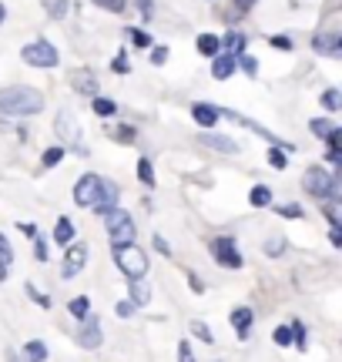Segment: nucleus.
Listing matches in <instances>:
<instances>
[{"label":"nucleus","mask_w":342,"mask_h":362,"mask_svg":"<svg viewBox=\"0 0 342 362\" xmlns=\"http://www.w3.org/2000/svg\"><path fill=\"white\" fill-rule=\"evenodd\" d=\"M44 111V94L27 84H13V88H0V115L11 117H30Z\"/></svg>","instance_id":"obj_1"},{"label":"nucleus","mask_w":342,"mask_h":362,"mask_svg":"<svg viewBox=\"0 0 342 362\" xmlns=\"http://www.w3.org/2000/svg\"><path fill=\"white\" fill-rule=\"evenodd\" d=\"M114 262H118V269L128 275V279H145L148 275V255L145 248H138L134 242H121L114 245Z\"/></svg>","instance_id":"obj_2"},{"label":"nucleus","mask_w":342,"mask_h":362,"mask_svg":"<svg viewBox=\"0 0 342 362\" xmlns=\"http://www.w3.org/2000/svg\"><path fill=\"white\" fill-rule=\"evenodd\" d=\"M54 131H57V138L67 144V148H74L81 158H88L91 151H88V144H84V131H81V121L71 111H57V117H54Z\"/></svg>","instance_id":"obj_3"},{"label":"nucleus","mask_w":342,"mask_h":362,"mask_svg":"<svg viewBox=\"0 0 342 362\" xmlns=\"http://www.w3.org/2000/svg\"><path fill=\"white\" fill-rule=\"evenodd\" d=\"M302 188L309 194H312V198H339V175H329V171L326 168H309L302 175Z\"/></svg>","instance_id":"obj_4"},{"label":"nucleus","mask_w":342,"mask_h":362,"mask_svg":"<svg viewBox=\"0 0 342 362\" xmlns=\"http://www.w3.org/2000/svg\"><path fill=\"white\" fill-rule=\"evenodd\" d=\"M20 61L30 67H57V61H61V54H57V47H54L51 40H30L27 47H20Z\"/></svg>","instance_id":"obj_5"},{"label":"nucleus","mask_w":342,"mask_h":362,"mask_svg":"<svg viewBox=\"0 0 342 362\" xmlns=\"http://www.w3.org/2000/svg\"><path fill=\"white\" fill-rule=\"evenodd\" d=\"M208 248L222 269H242V265H245V259H242V252H238V245H235V235H218V238L208 242Z\"/></svg>","instance_id":"obj_6"},{"label":"nucleus","mask_w":342,"mask_h":362,"mask_svg":"<svg viewBox=\"0 0 342 362\" xmlns=\"http://www.w3.org/2000/svg\"><path fill=\"white\" fill-rule=\"evenodd\" d=\"M105 225H107V235L111 242L121 245V242H134V218L124 211V208H111L105 215Z\"/></svg>","instance_id":"obj_7"},{"label":"nucleus","mask_w":342,"mask_h":362,"mask_svg":"<svg viewBox=\"0 0 342 362\" xmlns=\"http://www.w3.org/2000/svg\"><path fill=\"white\" fill-rule=\"evenodd\" d=\"M84 262H88V245H84V242H71V245H67L64 269H61V275H64V279L81 275V272H84Z\"/></svg>","instance_id":"obj_8"},{"label":"nucleus","mask_w":342,"mask_h":362,"mask_svg":"<svg viewBox=\"0 0 342 362\" xmlns=\"http://www.w3.org/2000/svg\"><path fill=\"white\" fill-rule=\"evenodd\" d=\"M94 211L98 215H107L111 208H118V185L114 181H105L101 178V185H98V194H94Z\"/></svg>","instance_id":"obj_9"},{"label":"nucleus","mask_w":342,"mask_h":362,"mask_svg":"<svg viewBox=\"0 0 342 362\" xmlns=\"http://www.w3.org/2000/svg\"><path fill=\"white\" fill-rule=\"evenodd\" d=\"M101 342H105V329H101V322H98L94 315H88L78 332V346L81 349H98Z\"/></svg>","instance_id":"obj_10"},{"label":"nucleus","mask_w":342,"mask_h":362,"mask_svg":"<svg viewBox=\"0 0 342 362\" xmlns=\"http://www.w3.org/2000/svg\"><path fill=\"white\" fill-rule=\"evenodd\" d=\"M98 185H101V175H84V178H78V185H74V205L91 208L94 194H98Z\"/></svg>","instance_id":"obj_11"},{"label":"nucleus","mask_w":342,"mask_h":362,"mask_svg":"<svg viewBox=\"0 0 342 362\" xmlns=\"http://www.w3.org/2000/svg\"><path fill=\"white\" fill-rule=\"evenodd\" d=\"M312 47H316V54H326V57H332V61H339L342 57V37L339 34H312Z\"/></svg>","instance_id":"obj_12"},{"label":"nucleus","mask_w":342,"mask_h":362,"mask_svg":"<svg viewBox=\"0 0 342 362\" xmlns=\"http://www.w3.org/2000/svg\"><path fill=\"white\" fill-rule=\"evenodd\" d=\"M198 141L205 144V148H211V151H222V155H235L238 151V141L225 138V134H215V131H201Z\"/></svg>","instance_id":"obj_13"},{"label":"nucleus","mask_w":342,"mask_h":362,"mask_svg":"<svg viewBox=\"0 0 342 362\" xmlns=\"http://www.w3.org/2000/svg\"><path fill=\"white\" fill-rule=\"evenodd\" d=\"M235 67H238V57H232V54H215V57H211V78L228 81L235 74Z\"/></svg>","instance_id":"obj_14"},{"label":"nucleus","mask_w":342,"mask_h":362,"mask_svg":"<svg viewBox=\"0 0 342 362\" xmlns=\"http://www.w3.org/2000/svg\"><path fill=\"white\" fill-rule=\"evenodd\" d=\"M252 322H255V312H252L249 305H238V309L232 312V329H235L238 339H249Z\"/></svg>","instance_id":"obj_15"},{"label":"nucleus","mask_w":342,"mask_h":362,"mask_svg":"<svg viewBox=\"0 0 342 362\" xmlns=\"http://www.w3.org/2000/svg\"><path fill=\"white\" fill-rule=\"evenodd\" d=\"M191 117H195L198 128H215V124H218V117H222V111H218V107H211V104H195V107H191Z\"/></svg>","instance_id":"obj_16"},{"label":"nucleus","mask_w":342,"mask_h":362,"mask_svg":"<svg viewBox=\"0 0 342 362\" xmlns=\"http://www.w3.org/2000/svg\"><path fill=\"white\" fill-rule=\"evenodd\" d=\"M195 51L201 54V57H215V54L222 51V37H218V34H198Z\"/></svg>","instance_id":"obj_17"},{"label":"nucleus","mask_w":342,"mask_h":362,"mask_svg":"<svg viewBox=\"0 0 342 362\" xmlns=\"http://www.w3.org/2000/svg\"><path fill=\"white\" fill-rule=\"evenodd\" d=\"M71 88L81 90V94H94V90H98V81H94L91 71H74V74H71Z\"/></svg>","instance_id":"obj_18"},{"label":"nucleus","mask_w":342,"mask_h":362,"mask_svg":"<svg viewBox=\"0 0 342 362\" xmlns=\"http://www.w3.org/2000/svg\"><path fill=\"white\" fill-rule=\"evenodd\" d=\"M54 242H57V245H71V242H74V221L57 218V225H54Z\"/></svg>","instance_id":"obj_19"},{"label":"nucleus","mask_w":342,"mask_h":362,"mask_svg":"<svg viewBox=\"0 0 342 362\" xmlns=\"http://www.w3.org/2000/svg\"><path fill=\"white\" fill-rule=\"evenodd\" d=\"M249 205L252 208H269L272 205V188H269V185H255L249 192Z\"/></svg>","instance_id":"obj_20"},{"label":"nucleus","mask_w":342,"mask_h":362,"mask_svg":"<svg viewBox=\"0 0 342 362\" xmlns=\"http://www.w3.org/2000/svg\"><path fill=\"white\" fill-rule=\"evenodd\" d=\"M67 312H71V315H74L78 322H84V319L91 315V302H88V298H84V296L71 298V302H67Z\"/></svg>","instance_id":"obj_21"},{"label":"nucleus","mask_w":342,"mask_h":362,"mask_svg":"<svg viewBox=\"0 0 342 362\" xmlns=\"http://www.w3.org/2000/svg\"><path fill=\"white\" fill-rule=\"evenodd\" d=\"M40 7L47 11V17H51V21H64L71 4H67V0H40Z\"/></svg>","instance_id":"obj_22"},{"label":"nucleus","mask_w":342,"mask_h":362,"mask_svg":"<svg viewBox=\"0 0 342 362\" xmlns=\"http://www.w3.org/2000/svg\"><path fill=\"white\" fill-rule=\"evenodd\" d=\"M222 47H228V54H232V57L245 54V34H242V30H232V34L222 40Z\"/></svg>","instance_id":"obj_23"},{"label":"nucleus","mask_w":342,"mask_h":362,"mask_svg":"<svg viewBox=\"0 0 342 362\" xmlns=\"http://www.w3.org/2000/svg\"><path fill=\"white\" fill-rule=\"evenodd\" d=\"M91 107H94V115H98V117H111L114 111H118V104L111 101V98H101V94H94Z\"/></svg>","instance_id":"obj_24"},{"label":"nucleus","mask_w":342,"mask_h":362,"mask_svg":"<svg viewBox=\"0 0 342 362\" xmlns=\"http://www.w3.org/2000/svg\"><path fill=\"white\" fill-rule=\"evenodd\" d=\"M24 352H27V359L30 362H47V346L40 342V339H30L24 346Z\"/></svg>","instance_id":"obj_25"},{"label":"nucleus","mask_w":342,"mask_h":362,"mask_svg":"<svg viewBox=\"0 0 342 362\" xmlns=\"http://www.w3.org/2000/svg\"><path fill=\"white\" fill-rule=\"evenodd\" d=\"M131 302L134 305H148V302H151V288H148L141 279H134L131 282Z\"/></svg>","instance_id":"obj_26"},{"label":"nucleus","mask_w":342,"mask_h":362,"mask_svg":"<svg viewBox=\"0 0 342 362\" xmlns=\"http://www.w3.org/2000/svg\"><path fill=\"white\" fill-rule=\"evenodd\" d=\"M332 128H336V124H332V121H326V117H312V121H309V131H312L316 138H322V141L329 138Z\"/></svg>","instance_id":"obj_27"},{"label":"nucleus","mask_w":342,"mask_h":362,"mask_svg":"<svg viewBox=\"0 0 342 362\" xmlns=\"http://www.w3.org/2000/svg\"><path fill=\"white\" fill-rule=\"evenodd\" d=\"M138 178H141L145 188H155V168H151V161H148V158L138 161Z\"/></svg>","instance_id":"obj_28"},{"label":"nucleus","mask_w":342,"mask_h":362,"mask_svg":"<svg viewBox=\"0 0 342 362\" xmlns=\"http://www.w3.org/2000/svg\"><path fill=\"white\" fill-rule=\"evenodd\" d=\"M269 165H272V168L276 171H282V168H289V155H285V148H272V151H269Z\"/></svg>","instance_id":"obj_29"},{"label":"nucleus","mask_w":342,"mask_h":362,"mask_svg":"<svg viewBox=\"0 0 342 362\" xmlns=\"http://www.w3.org/2000/svg\"><path fill=\"white\" fill-rule=\"evenodd\" d=\"M61 161H64V148H47L44 158H40V165H44V168H57Z\"/></svg>","instance_id":"obj_30"},{"label":"nucleus","mask_w":342,"mask_h":362,"mask_svg":"<svg viewBox=\"0 0 342 362\" xmlns=\"http://www.w3.org/2000/svg\"><path fill=\"white\" fill-rule=\"evenodd\" d=\"M11 262H13V245H11V238L0 232V265H4V269H11Z\"/></svg>","instance_id":"obj_31"},{"label":"nucleus","mask_w":342,"mask_h":362,"mask_svg":"<svg viewBox=\"0 0 342 362\" xmlns=\"http://www.w3.org/2000/svg\"><path fill=\"white\" fill-rule=\"evenodd\" d=\"M339 104H342V94L336 88L322 90V107H326V111H339Z\"/></svg>","instance_id":"obj_32"},{"label":"nucleus","mask_w":342,"mask_h":362,"mask_svg":"<svg viewBox=\"0 0 342 362\" xmlns=\"http://www.w3.org/2000/svg\"><path fill=\"white\" fill-rule=\"evenodd\" d=\"M276 215H282V218H302L305 211L295 202H285V205H276Z\"/></svg>","instance_id":"obj_33"},{"label":"nucleus","mask_w":342,"mask_h":362,"mask_svg":"<svg viewBox=\"0 0 342 362\" xmlns=\"http://www.w3.org/2000/svg\"><path fill=\"white\" fill-rule=\"evenodd\" d=\"M94 7H101V11H107V13H121L124 7H128V0H91Z\"/></svg>","instance_id":"obj_34"},{"label":"nucleus","mask_w":342,"mask_h":362,"mask_svg":"<svg viewBox=\"0 0 342 362\" xmlns=\"http://www.w3.org/2000/svg\"><path fill=\"white\" fill-rule=\"evenodd\" d=\"M191 332H195V336L201 339L205 346H215V332H211V329H208L205 322H191Z\"/></svg>","instance_id":"obj_35"},{"label":"nucleus","mask_w":342,"mask_h":362,"mask_svg":"<svg viewBox=\"0 0 342 362\" xmlns=\"http://www.w3.org/2000/svg\"><path fill=\"white\" fill-rule=\"evenodd\" d=\"M289 329H292V346L305 352V325L302 322H292Z\"/></svg>","instance_id":"obj_36"},{"label":"nucleus","mask_w":342,"mask_h":362,"mask_svg":"<svg viewBox=\"0 0 342 362\" xmlns=\"http://www.w3.org/2000/svg\"><path fill=\"white\" fill-rule=\"evenodd\" d=\"M111 138H114V141H128V144H131L134 138H138V131L128 128V124H118V131H111Z\"/></svg>","instance_id":"obj_37"},{"label":"nucleus","mask_w":342,"mask_h":362,"mask_svg":"<svg viewBox=\"0 0 342 362\" xmlns=\"http://www.w3.org/2000/svg\"><path fill=\"white\" fill-rule=\"evenodd\" d=\"M269 44H272L276 51H292V47H295V40L285 37V34H272V37H269Z\"/></svg>","instance_id":"obj_38"},{"label":"nucleus","mask_w":342,"mask_h":362,"mask_svg":"<svg viewBox=\"0 0 342 362\" xmlns=\"http://www.w3.org/2000/svg\"><path fill=\"white\" fill-rule=\"evenodd\" d=\"M272 339H276V346H282V349H285V346H292V329H289V325H278L276 332H272Z\"/></svg>","instance_id":"obj_39"},{"label":"nucleus","mask_w":342,"mask_h":362,"mask_svg":"<svg viewBox=\"0 0 342 362\" xmlns=\"http://www.w3.org/2000/svg\"><path fill=\"white\" fill-rule=\"evenodd\" d=\"M128 37H131L134 44H138V47H151V37H148L141 27H128Z\"/></svg>","instance_id":"obj_40"},{"label":"nucleus","mask_w":342,"mask_h":362,"mask_svg":"<svg viewBox=\"0 0 342 362\" xmlns=\"http://www.w3.org/2000/svg\"><path fill=\"white\" fill-rule=\"evenodd\" d=\"M27 296L34 298V302H37L40 309H51V298H47V296H40V292H37V285H34V282H27Z\"/></svg>","instance_id":"obj_41"},{"label":"nucleus","mask_w":342,"mask_h":362,"mask_svg":"<svg viewBox=\"0 0 342 362\" xmlns=\"http://www.w3.org/2000/svg\"><path fill=\"white\" fill-rule=\"evenodd\" d=\"M134 309H138V305H134L131 298H121L118 305H114V312H118L121 319H131V315H134Z\"/></svg>","instance_id":"obj_42"},{"label":"nucleus","mask_w":342,"mask_h":362,"mask_svg":"<svg viewBox=\"0 0 342 362\" xmlns=\"http://www.w3.org/2000/svg\"><path fill=\"white\" fill-rule=\"evenodd\" d=\"M111 67H114V74H128L131 71V64H128V51H121L114 61H111Z\"/></svg>","instance_id":"obj_43"},{"label":"nucleus","mask_w":342,"mask_h":362,"mask_svg":"<svg viewBox=\"0 0 342 362\" xmlns=\"http://www.w3.org/2000/svg\"><path fill=\"white\" fill-rule=\"evenodd\" d=\"M238 64H242V71H245L249 78H255V71H259V64H255V57H249V54H238Z\"/></svg>","instance_id":"obj_44"},{"label":"nucleus","mask_w":342,"mask_h":362,"mask_svg":"<svg viewBox=\"0 0 342 362\" xmlns=\"http://www.w3.org/2000/svg\"><path fill=\"white\" fill-rule=\"evenodd\" d=\"M165 61H168V47H165V44H155V51H151V64L161 67Z\"/></svg>","instance_id":"obj_45"},{"label":"nucleus","mask_w":342,"mask_h":362,"mask_svg":"<svg viewBox=\"0 0 342 362\" xmlns=\"http://www.w3.org/2000/svg\"><path fill=\"white\" fill-rule=\"evenodd\" d=\"M34 259H37V262H47V242H44L40 235H34Z\"/></svg>","instance_id":"obj_46"},{"label":"nucleus","mask_w":342,"mask_h":362,"mask_svg":"<svg viewBox=\"0 0 342 362\" xmlns=\"http://www.w3.org/2000/svg\"><path fill=\"white\" fill-rule=\"evenodd\" d=\"M178 362H198L195 359V352H191V346H188V342H178Z\"/></svg>","instance_id":"obj_47"},{"label":"nucleus","mask_w":342,"mask_h":362,"mask_svg":"<svg viewBox=\"0 0 342 362\" xmlns=\"http://www.w3.org/2000/svg\"><path fill=\"white\" fill-rule=\"evenodd\" d=\"M282 248H285V238H272V242L265 245V252H269V255H282Z\"/></svg>","instance_id":"obj_48"},{"label":"nucleus","mask_w":342,"mask_h":362,"mask_svg":"<svg viewBox=\"0 0 342 362\" xmlns=\"http://www.w3.org/2000/svg\"><path fill=\"white\" fill-rule=\"evenodd\" d=\"M138 7H141V21H151V17H155V7H151V0H138Z\"/></svg>","instance_id":"obj_49"},{"label":"nucleus","mask_w":342,"mask_h":362,"mask_svg":"<svg viewBox=\"0 0 342 362\" xmlns=\"http://www.w3.org/2000/svg\"><path fill=\"white\" fill-rule=\"evenodd\" d=\"M151 242H155V248H158L161 255H171V245H168V242H165V238H161V235H155Z\"/></svg>","instance_id":"obj_50"},{"label":"nucleus","mask_w":342,"mask_h":362,"mask_svg":"<svg viewBox=\"0 0 342 362\" xmlns=\"http://www.w3.org/2000/svg\"><path fill=\"white\" fill-rule=\"evenodd\" d=\"M329 242H332L336 248L342 245V228H339V225H332V228H329Z\"/></svg>","instance_id":"obj_51"},{"label":"nucleus","mask_w":342,"mask_h":362,"mask_svg":"<svg viewBox=\"0 0 342 362\" xmlns=\"http://www.w3.org/2000/svg\"><path fill=\"white\" fill-rule=\"evenodd\" d=\"M188 282H191V288H195L198 296H201V292H205V285H201V279H198L195 272H188Z\"/></svg>","instance_id":"obj_52"},{"label":"nucleus","mask_w":342,"mask_h":362,"mask_svg":"<svg viewBox=\"0 0 342 362\" xmlns=\"http://www.w3.org/2000/svg\"><path fill=\"white\" fill-rule=\"evenodd\" d=\"M20 232H24V235H30V238H34V235H37V228H34L30 221H24V225H20Z\"/></svg>","instance_id":"obj_53"},{"label":"nucleus","mask_w":342,"mask_h":362,"mask_svg":"<svg viewBox=\"0 0 342 362\" xmlns=\"http://www.w3.org/2000/svg\"><path fill=\"white\" fill-rule=\"evenodd\" d=\"M4 21H7V7L0 4V24H4Z\"/></svg>","instance_id":"obj_54"},{"label":"nucleus","mask_w":342,"mask_h":362,"mask_svg":"<svg viewBox=\"0 0 342 362\" xmlns=\"http://www.w3.org/2000/svg\"><path fill=\"white\" fill-rule=\"evenodd\" d=\"M238 7H252V4H255V0H235Z\"/></svg>","instance_id":"obj_55"},{"label":"nucleus","mask_w":342,"mask_h":362,"mask_svg":"<svg viewBox=\"0 0 342 362\" xmlns=\"http://www.w3.org/2000/svg\"><path fill=\"white\" fill-rule=\"evenodd\" d=\"M4 279H7V269H4V265H0V282H4Z\"/></svg>","instance_id":"obj_56"}]
</instances>
